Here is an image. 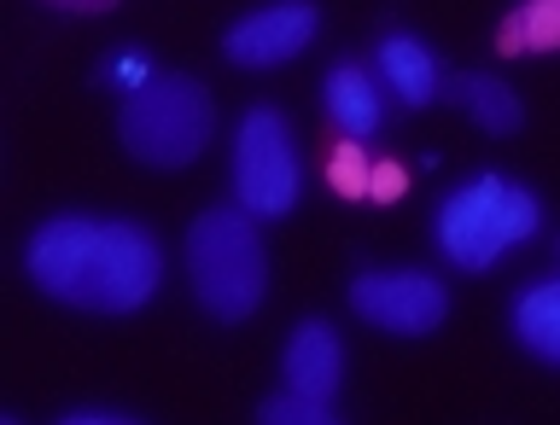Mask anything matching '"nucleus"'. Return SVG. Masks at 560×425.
<instances>
[{
  "instance_id": "1",
  "label": "nucleus",
  "mask_w": 560,
  "mask_h": 425,
  "mask_svg": "<svg viewBox=\"0 0 560 425\" xmlns=\"http://www.w3.org/2000/svg\"><path fill=\"white\" fill-rule=\"evenodd\" d=\"M30 280L52 304L129 315L158 292L164 251L140 222L112 216H52L30 239Z\"/></svg>"
},
{
  "instance_id": "2",
  "label": "nucleus",
  "mask_w": 560,
  "mask_h": 425,
  "mask_svg": "<svg viewBox=\"0 0 560 425\" xmlns=\"http://www.w3.org/2000/svg\"><path fill=\"white\" fill-rule=\"evenodd\" d=\"M187 274H192V297L210 321H245L257 315L262 292H269V251H262V234L252 222V210H205L199 222L187 227Z\"/></svg>"
},
{
  "instance_id": "3",
  "label": "nucleus",
  "mask_w": 560,
  "mask_h": 425,
  "mask_svg": "<svg viewBox=\"0 0 560 425\" xmlns=\"http://www.w3.org/2000/svg\"><path fill=\"white\" fill-rule=\"evenodd\" d=\"M210 129H217V105H210L205 82L175 76V70L129 87V99H122V111H117V134H122V146H129V157H140V164H152V169L192 164V157L205 152Z\"/></svg>"
},
{
  "instance_id": "4",
  "label": "nucleus",
  "mask_w": 560,
  "mask_h": 425,
  "mask_svg": "<svg viewBox=\"0 0 560 425\" xmlns=\"http://www.w3.org/2000/svg\"><path fill=\"white\" fill-rule=\"evenodd\" d=\"M542 210L520 181H502V175H479V181L455 187L444 204H438V245L455 269L479 274L490 269L502 251H514L537 234Z\"/></svg>"
},
{
  "instance_id": "5",
  "label": "nucleus",
  "mask_w": 560,
  "mask_h": 425,
  "mask_svg": "<svg viewBox=\"0 0 560 425\" xmlns=\"http://www.w3.org/2000/svg\"><path fill=\"white\" fill-rule=\"evenodd\" d=\"M234 199L252 216H287L298 204V152H292V129L275 105L240 117L234 134Z\"/></svg>"
},
{
  "instance_id": "6",
  "label": "nucleus",
  "mask_w": 560,
  "mask_h": 425,
  "mask_svg": "<svg viewBox=\"0 0 560 425\" xmlns=\"http://www.w3.org/2000/svg\"><path fill=\"white\" fill-rule=\"evenodd\" d=\"M350 309H357L362 321H374L380 332L427 339V332L444 327L450 292H444V280H432L420 269H368V274L350 280Z\"/></svg>"
},
{
  "instance_id": "7",
  "label": "nucleus",
  "mask_w": 560,
  "mask_h": 425,
  "mask_svg": "<svg viewBox=\"0 0 560 425\" xmlns=\"http://www.w3.org/2000/svg\"><path fill=\"white\" fill-rule=\"evenodd\" d=\"M315 29H322V12L310 7V0H269V7L245 12L234 29L222 35V52L245 70H269V64H287L298 59Z\"/></svg>"
},
{
  "instance_id": "8",
  "label": "nucleus",
  "mask_w": 560,
  "mask_h": 425,
  "mask_svg": "<svg viewBox=\"0 0 560 425\" xmlns=\"http://www.w3.org/2000/svg\"><path fill=\"white\" fill-rule=\"evenodd\" d=\"M280 374H287V385H292V391H304V397H332V391H339V379H345L339 332H332L327 321H304L292 332L287 356H280Z\"/></svg>"
},
{
  "instance_id": "9",
  "label": "nucleus",
  "mask_w": 560,
  "mask_h": 425,
  "mask_svg": "<svg viewBox=\"0 0 560 425\" xmlns=\"http://www.w3.org/2000/svg\"><path fill=\"white\" fill-rule=\"evenodd\" d=\"M322 105H327V117L339 122L345 140H362V134H374L380 122H385L380 87H374V76H368L362 64L327 70V76H322Z\"/></svg>"
},
{
  "instance_id": "10",
  "label": "nucleus",
  "mask_w": 560,
  "mask_h": 425,
  "mask_svg": "<svg viewBox=\"0 0 560 425\" xmlns=\"http://www.w3.org/2000/svg\"><path fill=\"white\" fill-rule=\"evenodd\" d=\"M450 99L479 122L485 134H514L525 122V105L514 99V87L485 76V70H467V76H450Z\"/></svg>"
},
{
  "instance_id": "11",
  "label": "nucleus",
  "mask_w": 560,
  "mask_h": 425,
  "mask_svg": "<svg viewBox=\"0 0 560 425\" xmlns=\"http://www.w3.org/2000/svg\"><path fill=\"white\" fill-rule=\"evenodd\" d=\"M380 70H385V82H392L409 105H432L438 87H444L438 59L415 42V35H385V42H380Z\"/></svg>"
},
{
  "instance_id": "12",
  "label": "nucleus",
  "mask_w": 560,
  "mask_h": 425,
  "mask_svg": "<svg viewBox=\"0 0 560 425\" xmlns=\"http://www.w3.org/2000/svg\"><path fill=\"white\" fill-rule=\"evenodd\" d=\"M514 339L532 350L537 362H555L560 367V280H542L520 297L514 309Z\"/></svg>"
},
{
  "instance_id": "13",
  "label": "nucleus",
  "mask_w": 560,
  "mask_h": 425,
  "mask_svg": "<svg viewBox=\"0 0 560 425\" xmlns=\"http://www.w3.org/2000/svg\"><path fill=\"white\" fill-rule=\"evenodd\" d=\"M560 47V0H525L502 24V52H555Z\"/></svg>"
},
{
  "instance_id": "14",
  "label": "nucleus",
  "mask_w": 560,
  "mask_h": 425,
  "mask_svg": "<svg viewBox=\"0 0 560 425\" xmlns=\"http://www.w3.org/2000/svg\"><path fill=\"white\" fill-rule=\"evenodd\" d=\"M257 420L269 425H339V409H332V397H304V391H280L257 409Z\"/></svg>"
},
{
  "instance_id": "15",
  "label": "nucleus",
  "mask_w": 560,
  "mask_h": 425,
  "mask_svg": "<svg viewBox=\"0 0 560 425\" xmlns=\"http://www.w3.org/2000/svg\"><path fill=\"white\" fill-rule=\"evenodd\" d=\"M374 169L380 164H368V152L357 140H345L327 164V181H332V192H345V199H374Z\"/></svg>"
},
{
  "instance_id": "16",
  "label": "nucleus",
  "mask_w": 560,
  "mask_h": 425,
  "mask_svg": "<svg viewBox=\"0 0 560 425\" xmlns=\"http://www.w3.org/2000/svg\"><path fill=\"white\" fill-rule=\"evenodd\" d=\"M402 181H409V175H402L397 164H380V169H374V199H380V204H392L397 192H402Z\"/></svg>"
},
{
  "instance_id": "17",
  "label": "nucleus",
  "mask_w": 560,
  "mask_h": 425,
  "mask_svg": "<svg viewBox=\"0 0 560 425\" xmlns=\"http://www.w3.org/2000/svg\"><path fill=\"white\" fill-rule=\"evenodd\" d=\"M65 425H129V414H105V409H70Z\"/></svg>"
},
{
  "instance_id": "18",
  "label": "nucleus",
  "mask_w": 560,
  "mask_h": 425,
  "mask_svg": "<svg viewBox=\"0 0 560 425\" xmlns=\"http://www.w3.org/2000/svg\"><path fill=\"white\" fill-rule=\"evenodd\" d=\"M47 7H59V12H112L117 0H47Z\"/></svg>"
}]
</instances>
